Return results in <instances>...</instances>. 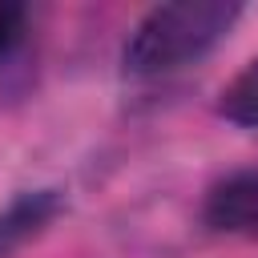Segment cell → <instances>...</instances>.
<instances>
[{"instance_id": "cell-1", "label": "cell", "mask_w": 258, "mask_h": 258, "mask_svg": "<svg viewBox=\"0 0 258 258\" xmlns=\"http://www.w3.org/2000/svg\"><path fill=\"white\" fill-rule=\"evenodd\" d=\"M242 16L234 0H173L149 8L121 48V69L129 77H157L206 56Z\"/></svg>"}, {"instance_id": "cell-2", "label": "cell", "mask_w": 258, "mask_h": 258, "mask_svg": "<svg viewBox=\"0 0 258 258\" xmlns=\"http://www.w3.org/2000/svg\"><path fill=\"white\" fill-rule=\"evenodd\" d=\"M202 218L218 234L258 238V169H238L214 181L206 194Z\"/></svg>"}, {"instance_id": "cell-3", "label": "cell", "mask_w": 258, "mask_h": 258, "mask_svg": "<svg viewBox=\"0 0 258 258\" xmlns=\"http://www.w3.org/2000/svg\"><path fill=\"white\" fill-rule=\"evenodd\" d=\"M60 210H64L60 189H28V194H16L0 210V258L12 254V250H20L24 242H32Z\"/></svg>"}, {"instance_id": "cell-4", "label": "cell", "mask_w": 258, "mask_h": 258, "mask_svg": "<svg viewBox=\"0 0 258 258\" xmlns=\"http://www.w3.org/2000/svg\"><path fill=\"white\" fill-rule=\"evenodd\" d=\"M218 113L242 129H258V56L226 81V89L218 93Z\"/></svg>"}, {"instance_id": "cell-5", "label": "cell", "mask_w": 258, "mask_h": 258, "mask_svg": "<svg viewBox=\"0 0 258 258\" xmlns=\"http://www.w3.org/2000/svg\"><path fill=\"white\" fill-rule=\"evenodd\" d=\"M24 32H28V8L0 0V64L24 44Z\"/></svg>"}]
</instances>
